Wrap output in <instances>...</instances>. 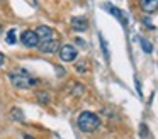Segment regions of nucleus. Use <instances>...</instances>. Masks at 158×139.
I'll return each instance as SVG.
<instances>
[{
    "mask_svg": "<svg viewBox=\"0 0 158 139\" xmlns=\"http://www.w3.org/2000/svg\"><path fill=\"white\" fill-rule=\"evenodd\" d=\"M38 47H39V51H41V53L51 54V53L60 51V47H61V46H60L58 39H51V41H43V43H39Z\"/></svg>",
    "mask_w": 158,
    "mask_h": 139,
    "instance_id": "nucleus-5",
    "label": "nucleus"
},
{
    "mask_svg": "<svg viewBox=\"0 0 158 139\" xmlns=\"http://www.w3.org/2000/svg\"><path fill=\"white\" fill-rule=\"evenodd\" d=\"M141 136H146V125H141Z\"/></svg>",
    "mask_w": 158,
    "mask_h": 139,
    "instance_id": "nucleus-15",
    "label": "nucleus"
},
{
    "mask_svg": "<svg viewBox=\"0 0 158 139\" xmlns=\"http://www.w3.org/2000/svg\"><path fill=\"white\" fill-rule=\"evenodd\" d=\"M141 10L146 14H151L158 9V0H139Z\"/></svg>",
    "mask_w": 158,
    "mask_h": 139,
    "instance_id": "nucleus-8",
    "label": "nucleus"
},
{
    "mask_svg": "<svg viewBox=\"0 0 158 139\" xmlns=\"http://www.w3.org/2000/svg\"><path fill=\"white\" fill-rule=\"evenodd\" d=\"M106 7H107V10H109L110 14H114V15H116L117 19L121 20V22H123V24H126V17L123 15V12H119V10H117L116 7H112V5H106Z\"/></svg>",
    "mask_w": 158,
    "mask_h": 139,
    "instance_id": "nucleus-9",
    "label": "nucleus"
},
{
    "mask_svg": "<svg viewBox=\"0 0 158 139\" xmlns=\"http://www.w3.org/2000/svg\"><path fill=\"white\" fill-rule=\"evenodd\" d=\"M77 124H78V129L82 132H94L99 129L100 125V119L97 114H94V112H82V114L78 115V121H77Z\"/></svg>",
    "mask_w": 158,
    "mask_h": 139,
    "instance_id": "nucleus-2",
    "label": "nucleus"
},
{
    "mask_svg": "<svg viewBox=\"0 0 158 139\" xmlns=\"http://www.w3.org/2000/svg\"><path fill=\"white\" fill-rule=\"evenodd\" d=\"M72 29L77 32H83V31L89 29V22H87L85 17H73L72 19Z\"/></svg>",
    "mask_w": 158,
    "mask_h": 139,
    "instance_id": "nucleus-7",
    "label": "nucleus"
},
{
    "mask_svg": "<svg viewBox=\"0 0 158 139\" xmlns=\"http://www.w3.org/2000/svg\"><path fill=\"white\" fill-rule=\"evenodd\" d=\"M0 32H2V26H0Z\"/></svg>",
    "mask_w": 158,
    "mask_h": 139,
    "instance_id": "nucleus-17",
    "label": "nucleus"
},
{
    "mask_svg": "<svg viewBox=\"0 0 158 139\" xmlns=\"http://www.w3.org/2000/svg\"><path fill=\"white\" fill-rule=\"evenodd\" d=\"M21 41H22V44L27 46V47H36L39 44V39H38L34 31H24V32L21 34Z\"/></svg>",
    "mask_w": 158,
    "mask_h": 139,
    "instance_id": "nucleus-6",
    "label": "nucleus"
},
{
    "mask_svg": "<svg viewBox=\"0 0 158 139\" xmlns=\"http://www.w3.org/2000/svg\"><path fill=\"white\" fill-rule=\"evenodd\" d=\"M24 139H36V137H32V136H29V134H24Z\"/></svg>",
    "mask_w": 158,
    "mask_h": 139,
    "instance_id": "nucleus-16",
    "label": "nucleus"
},
{
    "mask_svg": "<svg viewBox=\"0 0 158 139\" xmlns=\"http://www.w3.org/2000/svg\"><path fill=\"white\" fill-rule=\"evenodd\" d=\"M4 63H5V56L0 53V66H4Z\"/></svg>",
    "mask_w": 158,
    "mask_h": 139,
    "instance_id": "nucleus-14",
    "label": "nucleus"
},
{
    "mask_svg": "<svg viewBox=\"0 0 158 139\" xmlns=\"http://www.w3.org/2000/svg\"><path fill=\"white\" fill-rule=\"evenodd\" d=\"M10 115L15 122H24V114H22L21 108H12L10 110Z\"/></svg>",
    "mask_w": 158,
    "mask_h": 139,
    "instance_id": "nucleus-10",
    "label": "nucleus"
},
{
    "mask_svg": "<svg viewBox=\"0 0 158 139\" xmlns=\"http://www.w3.org/2000/svg\"><path fill=\"white\" fill-rule=\"evenodd\" d=\"M38 100L39 102H43V104H49V95L48 93H46V92H39V93H38Z\"/></svg>",
    "mask_w": 158,
    "mask_h": 139,
    "instance_id": "nucleus-12",
    "label": "nucleus"
},
{
    "mask_svg": "<svg viewBox=\"0 0 158 139\" xmlns=\"http://www.w3.org/2000/svg\"><path fill=\"white\" fill-rule=\"evenodd\" d=\"M5 41H7V44H15V41H17V37H15V32L14 29L9 31L7 32V37H5Z\"/></svg>",
    "mask_w": 158,
    "mask_h": 139,
    "instance_id": "nucleus-11",
    "label": "nucleus"
},
{
    "mask_svg": "<svg viewBox=\"0 0 158 139\" xmlns=\"http://www.w3.org/2000/svg\"><path fill=\"white\" fill-rule=\"evenodd\" d=\"M77 56H78V49H77L75 46H72V44H65V46L60 47V58H61V61L70 63V61H73Z\"/></svg>",
    "mask_w": 158,
    "mask_h": 139,
    "instance_id": "nucleus-3",
    "label": "nucleus"
},
{
    "mask_svg": "<svg viewBox=\"0 0 158 139\" xmlns=\"http://www.w3.org/2000/svg\"><path fill=\"white\" fill-rule=\"evenodd\" d=\"M34 32H36V36H38L39 43H43V41H51V39H55V36H56V32L48 26H38Z\"/></svg>",
    "mask_w": 158,
    "mask_h": 139,
    "instance_id": "nucleus-4",
    "label": "nucleus"
},
{
    "mask_svg": "<svg viewBox=\"0 0 158 139\" xmlns=\"http://www.w3.org/2000/svg\"><path fill=\"white\" fill-rule=\"evenodd\" d=\"M141 46H143L144 53H151V51H153V46H151V44L148 43L146 39H141Z\"/></svg>",
    "mask_w": 158,
    "mask_h": 139,
    "instance_id": "nucleus-13",
    "label": "nucleus"
},
{
    "mask_svg": "<svg viewBox=\"0 0 158 139\" xmlns=\"http://www.w3.org/2000/svg\"><path fill=\"white\" fill-rule=\"evenodd\" d=\"M9 80H10V83L17 88H29V87H34V85L38 83V80L32 78L31 75L26 70H22V68H17V70L10 71V73H9Z\"/></svg>",
    "mask_w": 158,
    "mask_h": 139,
    "instance_id": "nucleus-1",
    "label": "nucleus"
}]
</instances>
